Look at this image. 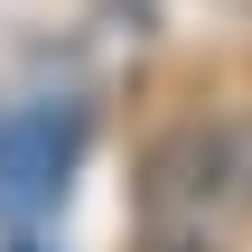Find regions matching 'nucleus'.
Segmentation results:
<instances>
[{
    "mask_svg": "<svg viewBox=\"0 0 252 252\" xmlns=\"http://www.w3.org/2000/svg\"><path fill=\"white\" fill-rule=\"evenodd\" d=\"M140 224H196V234H234L252 224V122H178L150 140L140 159Z\"/></svg>",
    "mask_w": 252,
    "mask_h": 252,
    "instance_id": "obj_1",
    "label": "nucleus"
},
{
    "mask_svg": "<svg viewBox=\"0 0 252 252\" xmlns=\"http://www.w3.org/2000/svg\"><path fill=\"white\" fill-rule=\"evenodd\" d=\"M75 150H84V112H56V103L9 112V122H0V215H37V206H56Z\"/></svg>",
    "mask_w": 252,
    "mask_h": 252,
    "instance_id": "obj_2",
    "label": "nucleus"
},
{
    "mask_svg": "<svg viewBox=\"0 0 252 252\" xmlns=\"http://www.w3.org/2000/svg\"><path fill=\"white\" fill-rule=\"evenodd\" d=\"M131 252H224V234H196V224H140Z\"/></svg>",
    "mask_w": 252,
    "mask_h": 252,
    "instance_id": "obj_3",
    "label": "nucleus"
},
{
    "mask_svg": "<svg viewBox=\"0 0 252 252\" xmlns=\"http://www.w3.org/2000/svg\"><path fill=\"white\" fill-rule=\"evenodd\" d=\"M19 252H37V243H19Z\"/></svg>",
    "mask_w": 252,
    "mask_h": 252,
    "instance_id": "obj_4",
    "label": "nucleus"
}]
</instances>
